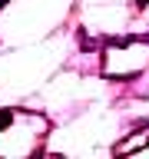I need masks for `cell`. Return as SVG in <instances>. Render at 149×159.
<instances>
[{
    "label": "cell",
    "instance_id": "cell-3",
    "mask_svg": "<svg viewBox=\"0 0 149 159\" xmlns=\"http://www.w3.org/2000/svg\"><path fill=\"white\" fill-rule=\"evenodd\" d=\"M3 3H7V0H0V7H3Z\"/></svg>",
    "mask_w": 149,
    "mask_h": 159
},
{
    "label": "cell",
    "instance_id": "cell-2",
    "mask_svg": "<svg viewBox=\"0 0 149 159\" xmlns=\"http://www.w3.org/2000/svg\"><path fill=\"white\" fill-rule=\"evenodd\" d=\"M139 146H149V133L142 136V129H139V136H129V139H123L119 146H113V152H116V156H126V152H136Z\"/></svg>",
    "mask_w": 149,
    "mask_h": 159
},
{
    "label": "cell",
    "instance_id": "cell-1",
    "mask_svg": "<svg viewBox=\"0 0 149 159\" xmlns=\"http://www.w3.org/2000/svg\"><path fill=\"white\" fill-rule=\"evenodd\" d=\"M149 66V40L123 37L103 50V76L106 80H129Z\"/></svg>",
    "mask_w": 149,
    "mask_h": 159
}]
</instances>
